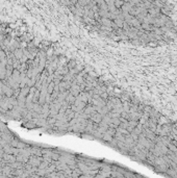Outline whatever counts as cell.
I'll return each mask as SVG.
<instances>
[{"instance_id": "cell-1", "label": "cell", "mask_w": 177, "mask_h": 178, "mask_svg": "<svg viewBox=\"0 0 177 178\" xmlns=\"http://www.w3.org/2000/svg\"><path fill=\"white\" fill-rule=\"evenodd\" d=\"M14 55H15V57L17 58V59H21L22 58V56H23V51H22V49H16L15 51H14Z\"/></svg>"}, {"instance_id": "cell-2", "label": "cell", "mask_w": 177, "mask_h": 178, "mask_svg": "<svg viewBox=\"0 0 177 178\" xmlns=\"http://www.w3.org/2000/svg\"><path fill=\"white\" fill-rule=\"evenodd\" d=\"M54 86H55V83H54L53 81H51V82L48 84V87H47V92H48L49 94H52V92H53V90H54Z\"/></svg>"}]
</instances>
